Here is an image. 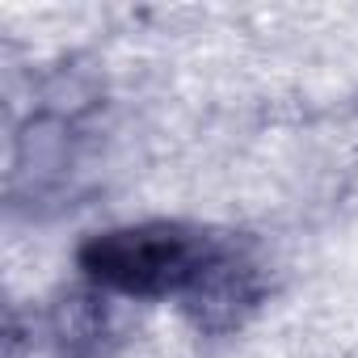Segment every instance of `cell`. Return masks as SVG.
<instances>
[{
	"label": "cell",
	"mask_w": 358,
	"mask_h": 358,
	"mask_svg": "<svg viewBox=\"0 0 358 358\" xmlns=\"http://www.w3.org/2000/svg\"><path fill=\"white\" fill-rule=\"evenodd\" d=\"M114 299L118 295H110L93 282L64 291L47 308V324H43L47 350L55 358H114L131 333V324Z\"/></svg>",
	"instance_id": "3957f363"
},
{
	"label": "cell",
	"mask_w": 358,
	"mask_h": 358,
	"mask_svg": "<svg viewBox=\"0 0 358 358\" xmlns=\"http://www.w3.org/2000/svg\"><path fill=\"white\" fill-rule=\"evenodd\" d=\"M224 245H228L224 236H211L203 228L152 220V224H127V228L89 236L76 262L85 278L110 295L186 299V291L203 278V270L220 257Z\"/></svg>",
	"instance_id": "6da1fadb"
},
{
	"label": "cell",
	"mask_w": 358,
	"mask_h": 358,
	"mask_svg": "<svg viewBox=\"0 0 358 358\" xmlns=\"http://www.w3.org/2000/svg\"><path fill=\"white\" fill-rule=\"evenodd\" d=\"M262 299H266L262 266L228 241L220 249V257L203 270V278L186 291L182 308H186V316L199 333L224 337V333H236L262 308Z\"/></svg>",
	"instance_id": "7a4b0ae2"
}]
</instances>
